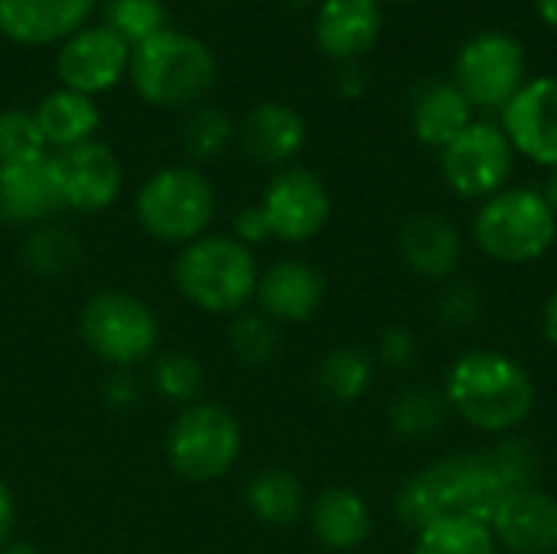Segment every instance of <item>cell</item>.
Wrapping results in <instances>:
<instances>
[{
    "label": "cell",
    "instance_id": "1",
    "mask_svg": "<svg viewBox=\"0 0 557 554\" xmlns=\"http://www.w3.org/2000/svg\"><path fill=\"white\" fill-rule=\"evenodd\" d=\"M441 392L450 415L490 438L516 434L539 405L532 372L499 349H467L457 356Z\"/></svg>",
    "mask_w": 557,
    "mask_h": 554
},
{
    "label": "cell",
    "instance_id": "2",
    "mask_svg": "<svg viewBox=\"0 0 557 554\" xmlns=\"http://www.w3.org/2000/svg\"><path fill=\"white\" fill-rule=\"evenodd\" d=\"M506 487L486 454H450L411 473L395 493V516L414 535L444 516H467L490 526L506 500Z\"/></svg>",
    "mask_w": 557,
    "mask_h": 554
},
{
    "label": "cell",
    "instance_id": "3",
    "mask_svg": "<svg viewBox=\"0 0 557 554\" xmlns=\"http://www.w3.org/2000/svg\"><path fill=\"white\" fill-rule=\"evenodd\" d=\"M470 235L476 248L496 264H532L545 258L557 242V216L542 189L506 186L480 202Z\"/></svg>",
    "mask_w": 557,
    "mask_h": 554
},
{
    "label": "cell",
    "instance_id": "4",
    "mask_svg": "<svg viewBox=\"0 0 557 554\" xmlns=\"http://www.w3.org/2000/svg\"><path fill=\"white\" fill-rule=\"evenodd\" d=\"M131 78L144 101L160 108H183L199 101L215 82L212 49L180 29H160L134 46Z\"/></svg>",
    "mask_w": 557,
    "mask_h": 554
},
{
    "label": "cell",
    "instance_id": "5",
    "mask_svg": "<svg viewBox=\"0 0 557 554\" xmlns=\"http://www.w3.org/2000/svg\"><path fill=\"white\" fill-rule=\"evenodd\" d=\"M180 291L202 310L235 313L258 291V264L248 245L228 235H209L186 245L176 261Z\"/></svg>",
    "mask_w": 557,
    "mask_h": 554
},
{
    "label": "cell",
    "instance_id": "6",
    "mask_svg": "<svg viewBox=\"0 0 557 554\" xmlns=\"http://www.w3.org/2000/svg\"><path fill=\"white\" fill-rule=\"evenodd\" d=\"M215 193L209 180L189 167H166L150 176L137 196L144 229L160 242H196L209 225Z\"/></svg>",
    "mask_w": 557,
    "mask_h": 554
},
{
    "label": "cell",
    "instance_id": "7",
    "mask_svg": "<svg viewBox=\"0 0 557 554\" xmlns=\"http://www.w3.org/2000/svg\"><path fill=\"white\" fill-rule=\"evenodd\" d=\"M516 170V150L499 124L473 121L441 150V173L454 196L490 199L503 193Z\"/></svg>",
    "mask_w": 557,
    "mask_h": 554
},
{
    "label": "cell",
    "instance_id": "8",
    "mask_svg": "<svg viewBox=\"0 0 557 554\" xmlns=\"http://www.w3.org/2000/svg\"><path fill=\"white\" fill-rule=\"evenodd\" d=\"M242 451V428L219 405H193L170 431V464L193 483L219 480L232 470Z\"/></svg>",
    "mask_w": 557,
    "mask_h": 554
},
{
    "label": "cell",
    "instance_id": "9",
    "mask_svg": "<svg viewBox=\"0 0 557 554\" xmlns=\"http://www.w3.org/2000/svg\"><path fill=\"white\" fill-rule=\"evenodd\" d=\"M454 85L473 108H506L525 85V49L516 36L486 29L463 42Z\"/></svg>",
    "mask_w": 557,
    "mask_h": 554
},
{
    "label": "cell",
    "instance_id": "10",
    "mask_svg": "<svg viewBox=\"0 0 557 554\" xmlns=\"http://www.w3.org/2000/svg\"><path fill=\"white\" fill-rule=\"evenodd\" d=\"M82 336L95 356L114 366H134L157 346L153 313L131 294L104 291L82 310Z\"/></svg>",
    "mask_w": 557,
    "mask_h": 554
},
{
    "label": "cell",
    "instance_id": "11",
    "mask_svg": "<svg viewBox=\"0 0 557 554\" xmlns=\"http://www.w3.org/2000/svg\"><path fill=\"white\" fill-rule=\"evenodd\" d=\"M258 209L264 216L268 235L300 245L317 238L330 222V193L317 173L294 167L271 180Z\"/></svg>",
    "mask_w": 557,
    "mask_h": 554
},
{
    "label": "cell",
    "instance_id": "12",
    "mask_svg": "<svg viewBox=\"0 0 557 554\" xmlns=\"http://www.w3.org/2000/svg\"><path fill=\"white\" fill-rule=\"evenodd\" d=\"M49 163H52L62 209L98 212L111 206L121 189V163L104 144L85 140L65 147L55 157H49Z\"/></svg>",
    "mask_w": 557,
    "mask_h": 554
},
{
    "label": "cell",
    "instance_id": "13",
    "mask_svg": "<svg viewBox=\"0 0 557 554\" xmlns=\"http://www.w3.org/2000/svg\"><path fill=\"white\" fill-rule=\"evenodd\" d=\"M503 131L516 153L557 170V78L525 82L503 108Z\"/></svg>",
    "mask_w": 557,
    "mask_h": 554
},
{
    "label": "cell",
    "instance_id": "14",
    "mask_svg": "<svg viewBox=\"0 0 557 554\" xmlns=\"http://www.w3.org/2000/svg\"><path fill=\"white\" fill-rule=\"evenodd\" d=\"M490 529L503 552L557 554V500L542 487L519 490L503 500Z\"/></svg>",
    "mask_w": 557,
    "mask_h": 554
},
{
    "label": "cell",
    "instance_id": "15",
    "mask_svg": "<svg viewBox=\"0 0 557 554\" xmlns=\"http://www.w3.org/2000/svg\"><path fill=\"white\" fill-rule=\"evenodd\" d=\"M131 62V46L108 26L82 29L69 36V42L59 49V78L65 88L95 95L111 88Z\"/></svg>",
    "mask_w": 557,
    "mask_h": 554
},
{
    "label": "cell",
    "instance_id": "16",
    "mask_svg": "<svg viewBox=\"0 0 557 554\" xmlns=\"http://www.w3.org/2000/svg\"><path fill=\"white\" fill-rule=\"evenodd\" d=\"M398 251L411 274L424 281H454L463 261V235L441 212H414L401 222Z\"/></svg>",
    "mask_w": 557,
    "mask_h": 554
},
{
    "label": "cell",
    "instance_id": "17",
    "mask_svg": "<svg viewBox=\"0 0 557 554\" xmlns=\"http://www.w3.org/2000/svg\"><path fill=\"white\" fill-rule=\"evenodd\" d=\"M101 0H0V33L23 46L75 36Z\"/></svg>",
    "mask_w": 557,
    "mask_h": 554
},
{
    "label": "cell",
    "instance_id": "18",
    "mask_svg": "<svg viewBox=\"0 0 557 554\" xmlns=\"http://www.w3.org/2000/svg\"><path fill=\"white\" fill-rule=\"evenodd\" d=\"M323 294H326L323 274L297 258L271 264L255 291L261 310L277 323H307L320 310Z\"/></svg>",
    "mask_w": 557,
    "mask_h": 554
},
{
    "label": "cell",
    "instance_id": "19",
    "mask_svg": "<svg viewBox=\"0 0 557 554\" xmlns=\"http://www.w3.org/2000/svg\"><path fill=\"white\" fill-rule=\"evenodd\" d=\"M317 46L330 59L352 62L372 49L382 33L379 0H323L317 13Z\"/></svg>",
    "mask_w": 557,
    "mask_h": 554
},
{
    "label": "cell",
    "instance_id": "20",
    "mask_svg": "<svg viewBox=\"0 0 557 554\" xmlns=\"http://www.w3.org/2000/svg\"><path fill=\"white\" fill-rule=\"evenodd\" d=\"M62 209L59 186L52 176L49 157L33 163H7L0 167V219L13 225L46 222Z\"/></svg>",
    "mask_w": 557,
    "mask_h": 554
},
{
    "label": "cell",
    "instance_id": "21",
    "mask_svg": "<svg viewBox=\"0 0 557 554\" xmlns=\"http://www.w3.org/2000/svg\"><path fill=\"white\" fill-rule=\"evenodd\" d=\"M473 124V104L454 82L424 78L411 91V131L424 147L444 150L457 134Z\"/></svg>",
    "mask_w": 557,
    "mask_h": 554
},
{
    "label": "cell",
    "instance_id": "22",
    "mask_svg": "<svg viewBox=\"0 0 557 554\" xmlns=\"http://www.w3.org/2000/svg\"><path fill=\"white\" fill-rule=\"evenodd\" d=\"M307 144L304 118L281 101H264L251 108L242 121V147L255 163H284L300 153Z\"/></svg>",
    "mask_w": 557,
    "mask_h": 554
},
{
    "label": "cell",
    "instance_id": "23",
    "mask_svg": "<svg viewBox=\"0 0 557 554\" xmlns=\"http://www.w3.org/2000/svg\"><path fill=\"white\" fill-rule=\"evenodd\" d=\"M310 526L320 545L330 552H356L372 535V509L362 493L349 487H330L313 500Z\"/></svg>",
    "mask_w": 557,
    "mask_h": 554
},
{
    "label": "cell",
    "instance_id": "24",
    "mask_svg": "<svg viewBox=\"0 0 557 554\" xmlns=\"http://www.w3.org/2000/svg\"><path fill=\"white\" fill-rule=\"evenodd\" d=\"M46 144L65 150V147H75V144H85L98 121H101V111L98 104L91 101V95H82V91H72V88H62V91H52L39 101V108L33 111Z\"/></svg>",
    "mask_w": 557,
    "mask_h": 554
},
{
    "label": "cell",
    "instance_id": "25",
    "mask_svg": "<svg viewBox=\"0 0 557 554\" xmlns=\"http://www.w3.org/2000/svg\"><path fill=\"white\" fill-rule=\"evenodd\" d=\"M450 418L447 398L431 385H405L388 405V428L401 441H431L444 431Z\"/></svg>",
    "mask_w": 557,
    "mask_h": 554
},
{
    "label": "cell",
    "instance_id": "26",
    "mask_svg": "<svg viewBox=\"0 0 557 554\" xmlns=\"http://www.w3.org/2000/svg\"><path fill=\"white\" fill-rule=\"evenodd\" d=\"M248 506H251L258 522H264L271 529H284V526H294L304 516L307 493H304L300 480L290 470L271 467V470H261V473L251 477Z\"/></svg>",
    "mask_w": 557,
    "mask_h": 554
},
{
    "label": "cell",
    "instance_id": "27",
    "mask_svg": "<svg viewBox=\"0 0 557 554\" xmlns=\"http://www.w3.org/2000/svg\"><path fill=\"white\" fill-rule=\"evenodd\" d=\"M375 382V359L359 346H339L317 366L320 392L336 405L359 402Z\"/></svg>",
    "mask_w": 557,
    "mask_h": 554
},
{
    "label": "cell",
    "instance_id": "28",
    "mask_svg": "<svg viewBox=\"0 0 557 554\" xmlns=\"http://www.w3.org/2000/svg\"><path fill=\"white\" fill-rule=\"evenodd\" d=\"M411 554H499V545L486 522L467 516H444L414 535Z\"/></svg>",
    "mask_w": 557,
    "mask_h": 554
},
{
    "label": "cell",
    "instance_id": "29",
    "mask_svg": "<svg viewBox=\"0 0 557 554\" xmlns=\"http://www.w3.org/2000/svg\"><path fill=\"white\" fill-rule=\"evenodd\" d=\"M490 467L496 470L499 483L506 487V493H519L529 487H539V470H542V457L535 451V444L522 434H506L499 438L490 451H483Z\"/></svg>",
    "mask_w": 557,
    "mask_h": 554
},
{
    "label": "cell",
    "instance_id": "30",
    "mask_svg": "<svg viewBox=\"0 0 557 554\" xmlns=\"http://www.w3.org/2000/svg\"><path fill=\"white\" fill-rule=\"evenodd\" d=\"M23 258L36 274H65L72 264H78L82 258V245L69 229L59 225H42L36 229L26 245H23Z\"/></svg>",
    "mask_w": 557,
    "mask_h": 554
},
{
    "label": "cell",
    "instance_id": "31",
    "mask_svg": "<svg viewBox=\"0 0 557 554\" xmlns=\"http://www.w3.org/2000/svg\"><path fill=\"white\" fill-rule=\"evenodd\" d=\"M46 147L49 144L29 111H20V108L0 111V167L42 160Z\"/></svg>",
    "mask_w": 557,
    "mask_h": 554
},
{
    "label": "cell",
    "instance_id": "32",
    "mask_svg": "<svg viewBox=\"0 0 557 554\" xmlns=\"http://www.w3.org/2000/svg\"><path fill=\"white\" fill-rule=\"evenodd\" d=\"M235 137L232 118L219 108H199L183 124V147L193 160H215L228 150Z\"/></svg>",
    "mask_w": 557,
    "mask_h": 554
},
{
    "label": "cell",
    "instance_id": "33",
    "mask_svg": "<svg viewBox=\"0 0 557 554\" xmlns=\"http://www.w3.org/2000/svg\"><path fill=\"white\" fill-rule=\"evenodd\" d=\"M228 343L245 366H268L277 353V330L261 313H242L228 327Z\"/></svg>",
    "mask_w": 557,
    "mask_h": 554
},
{
    "label": "cell",
    "instance_id": "34",
    "mask_svg": "<svg viewBox=\"0 0 557 554\" xmlns=\"http://www.w3.org/2000/svg\"><path fill=\"white\" fill-rule=\"evenodd\" d=\"M166 10L160 0H111L108 3V29H114L127 46L150 39L163 29Z\"/></svg>",
    "mask_w": 557,
    "mask_h": 554
},
{
    "label": "cell",
    "instance_id": "35",
    "mask_svg": "<svg viewBox=\"0 0 557 554\" xmlns=\"http://www.w3.org/2000/svg\"><path fill=\"white\" fill-rule=\"evenodd\" d=\"M434 313H437V323L447 330H470L483 317L480 287L470 281H447L434 304Z\"/></svg>",
    "mask_w": 557,
    "mask_h": 554
},
{
    "label": "cell",
    "instance_id": "36",
    "mask_svg": "<svg viewBox=\"0 0 557 554\" xmlns=\"http://www.w3.org/2000/svg\"><path fill=\"white\" fill-rule=\"evenodd\" d=\"M153 385L170 402H193L202 392V369L193 356L170 353L153 369Z\"/></svg>",
    "mask_w": 557,
    "mask_h": 554
},
{
    "label": "cell",
    "instance_id": "37",
    "mask_svg": "<svg viewBox=\"0 0 557 554\" xmlns=\"http://www.w3.org/2000/svg\"><path fill=\"white\" fill-rule=\"evenodd\" d=\"M421 359V343L405 323H392L379 333V362L392 372H408Z\"/></svg>",
    "mask_w": 557,
    "mask_h": 554
},
{
    "label": "cell",
    "instance_id": "38",
    "mask_svg": "<svg viewBox=\"0 0 557 554\" xmlns=\"http://www.w3.org/2000/svg\"><path fill=\"white\" fill-rule=\"evenodd\" d=\"M235 229H238L242 245H245V242H264V238H268V225H264V216H261L258 206L242 209L238 219H235Z\"/></svg>",
    "mask_w": 557,
    "mask_h": 554
},
{
    "label": "cell",
    "instance_id": "39",
    "mask_svg": "<svg viewBox=\"0 0 557 554\" xmlns=\"http://www.w3.org/2000/svg\"><path fill=\"white\" fill-rule=\"evenodd\" d=\"M366 85H369V78H366V72L359 65H346L339 72V82H336L339 95H346V98H359L366 91Z\"/></svg>",
    "mask_w": 557,
    "mask_h": 554
},
{
    "label": "cell",
    "instance_id": "40",
    "mask_svg": "<svg viewBox=\"0 0 557 554\" xmlns=\"http://www.w3.org/2000/svg\"><path fill=\"white\" fill-rule=\"evenodd\" d=\"M104 392H108V402H121V405H127V402L137 398V385L127 376H111L104 382Z\"/></svg>",
    "mask_w": 557,
    "mask_h": 554
},
{
    "label": "cell",
    "instance_id": "41",
    "mask_svg": "<svg viewBox=\"0 0 557 554\" xmlns=\"http://www.w3.org/2000/svg\"><path fill=\"white\" fill-rule=\"evenodd\" d=\"M542 336L548 340V346L557 349V287L548 294V300L542 307Z\"/></svg>",
    "mask_w": 557,
    "mask_h": 554
},
{
    "label": "cell",
    "instance_id": "42",
    "mask_svg": "<svg viewBox=\"0 0 557 554\" xmlns=\"http://www.w3.org/2000/svg\"><path fill=\"white\" fill-rule=\"evenodd\" d=\"M13 500H10V490L0 483V542H7L10 529H13Z\"/></svg>",
    "mask_w": 557,
    "mask_h": 554
},
{
    "label": "cell",
    "instance_id": "43",
    "mask_svg": "<svg viewBox=\"0 0 557 554\" xmlns=\"http://www.w3.org/2000/svg\"><path fill=\"white\" fill-rule=\"evenodd\" d=\"M542 196H545V202L552 206V212L557 216V170H548V180L542 186Z\"/></svg>",
    "mask_w": 557,
    "mask_h": 554
},
{
    "label": "cell",
    "instance_id": "44",
    "mask_svg": "<svg viewBox=\"0 0 557 554\" xmlns=\"http://www.w3.org/2000/svg\"><path fill=\"white\" fill-rule=\"evenodd\" d=\"M535 7H539V16H542L552 29H557V0H535Z\"/></svg>",
    "mask_w": 557,
    "mask_h": 554
},
{
    "label": "cell",
    "instance_id": "45",
    "mask_svg": "<svg viewBox=\"0 0 557 554\" xmlns=\"http://www.w3.org/2000/svg\"><path fill=\"white\" fill-rule=\"evenodd\" d=\"M0 554H39L33 545H7Z\"/></svg>",
    "mask_w": 557,
    "mask_h": 554
},
{
    "label": "cell",
    "instance_id": "46",
    "mask_svg": "<svg viewBox=\"0 0 557 554\" xmlns=\"http://www.w3.org/2000/svg\"><path fill=\"white\" fill-rule=\"evenodd\" d=\"M290 3H297V7H304V3H310V0H290Z\"/></svg>",
    "mask_w": 557,
    "mask_h": 554
},
{
    "label": "cell",
    "instance_id": "47",
    "mask_svg": "<svg viewBox=\"0 0 557 554\" xmlns=\"http://www.w3.org/2000/svg\"><path fill=\"white\" fill-rule=\"evenodd\" d=\"M395 3H414V0H395Z\"/></svg>",
    "mask_w": 557,
    "mask_h": 554
}]
</instances>
